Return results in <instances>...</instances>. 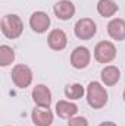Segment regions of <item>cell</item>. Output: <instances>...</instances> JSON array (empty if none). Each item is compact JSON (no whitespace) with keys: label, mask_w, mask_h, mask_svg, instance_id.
Here are the masks:
<instances>
[{"label":"cell","mask_w":125,"mask_h":126,"mask_svg":"<svg viewBox=\"0 0 125 126\" xmlns=\"http://www.w3.org/2000/svg\"><path fill=\"white\" fill-rule=\"evenodd\" d=\"M47 44L52 50H56V51H61L63 50L66 46H68V37L65 31L62 30H52L50 34L47 35Z\"/></svg>","instance_id":"8fae6325"},{"label":"cell","mask_w":125,"mask_h":126,"mask_svg":"<svg viewBox=\"0 0 125 126\" xmlns=\"http://www.w3.org/2000/svg\"><path fill=\"white\" fill-rule=\"evenodd\" d=\"M78 113V106L75 103L66 101V100H61L56 104V114L61 119H71Z\"/></svg>","instance_id":"4fadbf2b"},{"label":"cell","mask_w":125,"mask_h":126,"mask_svg":"<svg viewBox=\"0 0 125 126\" xmlns=\"http://www.w3.org/2000/svg\"><path fill=\"white\" fill-rule=\"evenodd\" d=\"M116 57V47L110 41H100L94 47V59L99 63H110Z\"/></svg>","instance_id":"277c9868"},{"label":"cell","mask_w":125,"mask_h":126,"mask_svg":"<svg viewBox=\"0 0 125 126\" xmlns=\"http://www.w3.org/2000/svg\"><path fill=\"white\" fill-rule=\"evenodd\" d=\"M13 60H15V51H13V48L9 47V46H6V44L0 46V64L3 67H6V66L12 64Z\"/></svg>","instance_id":"e0dca14e"},{"label":"cell","mask_w":125,"mask_h":126,"mask_svg":"<svg viewBox=\"0 0 125 126\" xmlns=\"http://www.w3.org/2000/svg\"><path fill=\"white\" fill-rule=\"evenodd\" d=\"M99 126H118L116 123H113V122H102Z\"/></svg>","instance_id":"d6986e66"},{"label":"cell","mask_w":125,"mask_h":126,"mask_svg":"<svg viewBox=\"0 0 125 126\" xmlns=\"http://www.w3.org/2000/svg\"><path fill=\"white\" fill-rule=\"evenodd\" d=\"M1 32L6 38L15 40L24 31V22L18 15H4L1 18Z\"/></svg>","instance_id":"7a4b0ae2"},{"label":"cell","mask_w":125,"mask_h":126,"mask_svg":"<svg viewBox=\"0 0 125 126\" xmlns=\"http://www.w3.org/2000/svg\"><path fill=\"white\" fill-rule=\"evenodd\" d=\"M32 100L40 107H50V104H52V91L49 90V87H46L43 84H38L32 90Z\"/></svg>","instance_id":"9c48e42d"},{"label":"cell","mask_w":125,"mask_h":126,"mask_svg":"<svg viewBox=\"0 0 125 126\" xmlns=\"http://www.w3.org/2000/svg\"><path fill=\"white\" fill-rule=\"evenodd\" d=\"M124 101H125V90H124Z\"/></svg>","instance_id":"ffe728a7"},{"label":"cell","mask_w":125,"mask_h":126,"mask_svg":"<svg viewBox=\"0 0 125 126\" xmlns=\"http://www.w3.org/2000/svg\"><path fill=\"white\" fill-rule=\"evenodd\" d=\"M12 81L18 88H27L32 82V70L27 64H16L12 69Z\"/></svg>","instance_id":"3957f363"},{"label":"cell","mask_w":125,"mask_h":126,"mask_svg":"<svg viewBox=\"0 0 125 126\" xmlns=\"http://www.w3.org/2000/svg\"><path fill=\"white\" fill-rule=\"evenodd\" d=\"M32 123L35 126H50L53 123V113L50 107H40L37 106L32 110Z\"/></svg>","instance_id":"ba28073f"},{"label":"cell","mask_w":125,"mask_h":126,"mask_svg":"<svg viewBox=\"0 0 125 126\" xmlns=\"http://www.w3.org/2000/svg\"><path fill=\"white\" fill-rule=\"evenodd\" d=\"M30 27L34 32L37 34H43L49 30L50 27V18L46 12H34L31 16H30Z\"/></svg>","instance_id":"52a82bcc"},{"label":"cell","mask_w":125,"mask_h":126,"mask_svg":"<svg viewBox=\"0 0 125 126\" xmlns=\"http://www.w3.org/2000/svg\"><path fill=\"white\" fill-rule=\"evenodd\" d=\"M91 60V53L87 47H77L72 53H71V64L75 69H84L88 66V63Z\"/></svg>","instance_id":"8992f818"},{"label":"cell","mask_w":125,"mask_h":126,"mask_svg":"<svg viewBox=\"0 0 125 126\" xmlns=\"http://www.w3.org/2000/svg\"><path fill=\"white\" fill-rule=\"evenodd\" d=\"M100 78H102V82L106 87H113L121 79V72H119V69L116 66H112L110 64V66L103 67V70L100 73Z\"/></svg>","instance_id":"5bb4252c"},{"label":"cell","mask_w":125,"mask_h":126,"mask_svg":"<svg viewBox=\"0 0 125 126\" xmlns=\"http://www.w3.org/2000/svg\"><path fill=\"white\" fill-rule=\"evenodd\" d=\"M107 34L115 41H124L125 40V21L121 18H113L107 24Z\"/></svg>","instance_id":"7c38bea8"},{"label":"cell","mask_w":125,"mask_h":126,"mask_svg":"<svg viewBox=\"0 0 125 126\" xmlns=\"http://www.w3.org/2000/svg\"><path fill=\"white\" fill-rule=\"evenodd\" d=\"M85 94V90L81 84H69L65 87V95L69 100H80Z\"/></svg>","instance_id":"2e32d148"},{"label":"cell","mask_w":125,"mask_h":126,"mask_svg":"<svg viewBox=\"0 0 125 126\" xmlns=\"http://www.w3.org/2000/svg\"><path fill=\"white\" fill-rule=\"evenodd\" d=\"M87 101L90 104V107H93L96 110L103 109L107 103V91L106 88L97 82V81H91L87 87Z\"/></svg>","instance_id":"6da1fadb"},{"label":"cell","mask_w":125,"mask_h":126,"mask_svg":"<svg viewBox=\"0 0 125 126\" xmlns=\"http://www.w3.org/2000/svg\"><path fill=\"white\" fill-rule=\"evenodd\" d=\"M74 32L80 40H91L97 32V25L90 18H81L75 22Z\"/></svg>","instance_id":"5b68a950"},{"label":"cell","mask_w":125,"mask_h":126,"mask_svg":"<svg viewBox=\"0 0 125 126\" xmlns=\"http://www.w3.org/2000/svg\"><path fill=\"white\" fill-rule=\"evenodd\" d=\"M53 12L58 19L68 21L75 15V4L71 0H61L53 6Z\"/></svg>","instance_id":"30bf717a"},{"label":"cell","mask_w":125,"mask_h":126,"mask_svg":"<svg viewBox=\"0 0 125 126\" xmlns=\"http://www.w3.org/2000/svg\"><path fill=\"white\" fill-rule=\"evenodd\" d=\"M118 4L115 0H99L97 1V12L103 18H112L118 12Z\"/></svg>","instance_id":"9a60e30c"},{"label":"cell","mask_w":125,"mask_h":126,"mask_svg":"<svg viewBox=\"0 0 125 126\" xmlns=\"http://www.w3.org/2000/svg\"><path fill=\"white\" fill-rule=\"evenodd\" d=\"M68 126H88V122L83 116H74L68 120Z\"/></svg>","instance_id":"ac0fdd59"}]
</instances>
